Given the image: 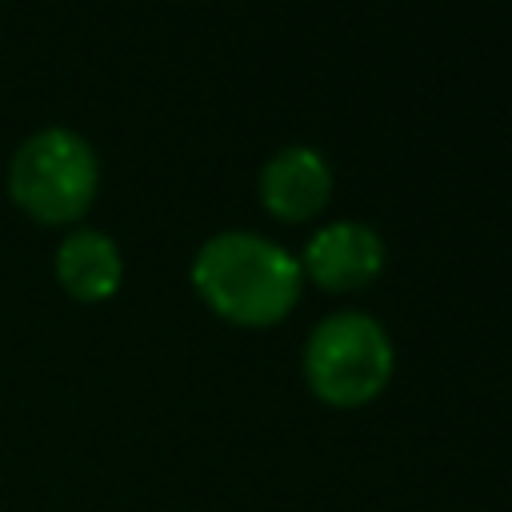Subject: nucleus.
<instances>
[{
  "mask_svg": "<svg viewBox=\"0 0 512 512\" xmlns=\"http://www.w3.org/2000/svg\"><path fill=\"white\" fill-rule=\"evenodd\" d=\"M384 240L372 224L360 220H332L308 236L300 272L312 276L328 292H356L368 288L384 268Z\"/></svg>",
  "mask_w": 512,
  "mask_h": 512,
  "instance_id": "obj_4",
  "label": "nucleus"
},
{
  "mask_svg": "<svg viewBox=\"0 0 512 512\" xmlns=\"http://www.w3.org/2000/svg\"><path fill=\"white\" fill-rule=\"evenodd\" d=\"M256 188H260V200L272 216L296 224V220L316 216L328 204L332 168H328L324 152H316L308 144H288L264 160Z\"/></svg>",
  "mask_w": 512,
  "mask_h": 512,
  "instance_id": "obj_5",
  "label": "nucleus"
},
{
  "mask_svg": "<svg viewBox=\"0 0 512 512\" xmlns=\"http://www.w3.org/2000/svg\"><path fill=\"white\" fill-rule=\"evenodd\" d=\"M8 200L44 228H68L88 216L100 192V156L96 148L64 128H40L24 136L4 172Z\"/></svg>",
  "mask_w": 512,
  "mask_h": 512,
  "instance_id": "obj_2",
  "label": "nucleus"
},
{
  "mask_svg": "<svg viewBox=\"0 0 512 512\" xmlns=\"http://www.w3.org/2000/svg\"><path fill=\"white\" fill-rule=\"evenodd\" d=\"M396 368L392 340L368 312H332L304 340V380L332 408L372 404Z\"/></svg>",
  "mask_w": 512,
  "mask_h": 512,
  "instance_id": "obj_3",
  "label": "nucleus"
},
{
  "mask_svg": "<svg viewBox=\"0 0 512 512\" xmlns=\"http://www.w3.org/2000/svg\"><path fill=\"white\" fill-rule=\"evenodd\" d=\"M300 260L260 232H216L192 256L196 296L228 324L272 328L300 300Z\"/></svg>",
  "mask_w": 512,
  "mask_h": 512,
  "instance_id": "obj_1",
  "label": "nucleus"
},
{
  "mask_svg": "<svg viewBox=\"0 0 512 512\" xmlns=\"http://www.w3.org/2000/svg\"><path fill=\"white\" fill-rule=\"evenodd\" d=\"M52 272H56V284L64 288V296H72L80 304H100V300H112L120 292L124 256L108 232L76 224L56 244Z\"/></svg>",
  "mask_w": 512,
  "mask_h": 512,
  "instance_id": "obj_6",
  "label": "nucleus"
}]
</instances>
